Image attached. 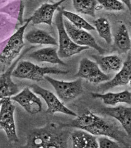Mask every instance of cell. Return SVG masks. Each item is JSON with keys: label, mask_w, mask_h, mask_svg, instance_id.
Returning <instances> with one entry per match:
<instances>
[{"label": "cell", "mask_w": 131, "mask_h": 148, "mask_svg": "<svg viewBox=\"0 0 131 148\" xmlns=\"http://www.w3.org/2000/svg\"><path fill=\"white\" fill-rule=\"evenodd\" d=\"M102 8L108 11L120 12L124 9V5L119 0H96Z\"/></svg>", "instance_id": "obj_27"}, {"label": "cell", "mask_w": 131, "mask_h": 148, "mask_svg": "<svg viewBox=\"0 0 131 148\" xmlns=\"http://www.w3.org/2000/svg\"><path fill=\"white\" fill-rule=\"evenodd\" d=\"M60 124L66 127L85 130L94 136L108 137L126 147L130 145L128 140L129 136L126 133L114 123L95 114L93 111L86 110L71 121Z\"/></svg>", "instance_id": "obj_1"}, {"label": "cell", "mask_w": 131, "mask_h": 148, "mask_svg": "<svg viewBox=\"0 0 131 148\" xmlns=\"http://www.w3.org/2000/svg\"><path fill=\"white\" fill-rule=\"evenodd\" d=\"M99 112L118 120L129 137L131 134V108L120 106L107 107L99 110Z\"/></svg>", "instance_id": "obj_13"}, {"label": "cell", "mask_w": 131, "mask_h": 148, "mask_svg": "<svg viewBox=\"0 0 131 148\" xmlns=\"http://www.w3.org/2000/svg\"><path fill=\"white\" fill-rule=\"evenodd\" d=\"M22 57L14 61L4 73L0 74V99L10 98L18 93V86L12 80V73Z\"/></svg>", "instance_id": "obj_15"}, {"label": "cell", "mask_w": 131, "mask_h": 148, "mask_svg": "<svg viewBox=\"0 0 131 148\" xmlns=\"http://www.w3.org/2000/svg\"><path fill=\"white\" fill-rule=\"evenodd\" d=\"M3 102V99H0V108H1V106H2V104Z\"/></svg>", "instance_id": "obj_32"}, {"label": "cell", "mask_w": 131, "mask_h": 148, "mask_svg": "<svg viewBox=\"0 0 131 148\" xmlns=\"http://www.w3.org/2000/svg\"><path fill=\"white\" fill-rule=\"evenodd\" d=\"M15 110L16 106L12 103L10 98L3 99L0 108V127L4 131L7 139L12 143L19 141L14 118Z\"/></svg>", "instance_id": "obj_7"}, {"label": "cell", "mask_w": 131, "mask_h": 148, "mask_svg": "<svg viewBox=\"0 0 131 148\" xmlns=\"http://www.w3.org/2000/svg\"><path fill=\"white\" fill-rule=\"evenodd\" d=\"M92 98L100 99L105 104L115 106L119 103L131 104V93L130 91L124 90L119 92H107L105 94L94 92L91 94Z\"/></svg>", "instance_id": "obj_19"}, {"label": "cell", "mask_w": 131, "mask_h": 148, "mask_svg": "<svg viewBox=\"0 0 131 148\" xmlns=\"http://www.w3.org/2000/svg\"><path fill=\"white\" fill-rule=\"evenodd\" d=\"M107 136H101L97 138L98 148H121L122 146L118 142L113 140Z\"/></svg>", "instance_id": "obj_28"}, {"label": "cell", "mask_w": 131, "mask_h": 148, "mask_svg": "<svg viewBox=\"0 0 131 148\" xmlns=\"http://www.w3.org/2000/svg\"><path fill=\"white\" fill-rule=\"evenodd\" d=\"M24 5L22 1H14L0 8V12L16 18L22 23Z\"/></svg>", "instance_id": "obj_24"}, {"label": "cell", "mask_w": 131, "mask_h": 148, "mask_svg": "<svg viewBox=\"0 0 131 148\" xmlns=\"http://www.w3.org/2000/svg\"><path fill=\"white\" fill-rule=\"evenodd\" d=\"M102 72L105 74L118 72L122 67V61L117 55L92 56Z\"/></svg>", "instance_id": "obj_18"}, {"label": "cell", "mask_w": 131, "mask_h": 148, "mask_svg": "<svg viewBox=\"0 0 131 148\" xmlns=\"http://www.w3.org/2000/svg\"><path fill=\"white\" fill-rule=\"evenodd\" d=\"M9 0H0V5H1L3 4L6 2H7V1H8Z\"/></svg>", "instance_id": "obj_31"}, {"label": "cell", "mask_w": 131, "mask_h": 148, "mask_svg": "<svg viewBox=\"0 0 131 148\" xmlns=\"http://www.w3.org/2000/svg\"><path fill=\"white\" fill-rule=\"evenodd\" d=\"M3 72V70H2V69H0V74H1V73H2V72Z\"/></svg>", "instance_id": "obj_33"}, {"label": "cell", "mask_w": 131, "mask_h": 148, "mask_svg": "<svg viewBox=\"0 0 131 148\" xmlns=\"http://www.w3.org/2000/svg\"><path fill=\"white\" fill-rule=\"evenodd\" d=\"M122 3L124 4L127 6L129 10H131V0H119Z\"/></svg>", "instance_id": "obj_30"}, {"label": "cell", "mask_w": 131, "mask_h": 148, "mask_svg": "<svg viewBox=\"0 0 131 148\" xmlns=\"http://www.w3.org/2000/svg\"><path fill=\"white\" fill-rule=\"evenodd\" d=\"M62 13L63 17H64L72 25L77 28L89 31L95 29L93 26L91 25L90 23H88L87 21L77 14L67 10H62Z\"/></svg>", "instance_id": "obj_25"}, {"label": "cell", "mask_w": 131, "mask_h": 148, "mask_svg": "<svg viewBox=\"0 0 131 148\" xmlns=\"http://www.w3.org/2000/svg\"><path fill=\"white\" fill-rule=\"evenodd\" d=\"M75 76L93 83H101L110 79V76L102 72L96 63L87 58L81 60Z\"/></svg>", "instance_id": "obj_10"}, {"label": "cell", "mask_w": 131, "mask_h": 148, "mask_svg": "<svg viewBox=\"0 0 131 148\" xmlns=\"http://www.w3.org/2000/svg\"><path fill=\"white\" fill-rule=\"evenodd\" d=\"M44 79L53 86L59 99L64 103L75 99L83 92V81L80 78L74 81H64L46 75Z\"/></svg>", "instance_id": "obj_6"}, {"label": "cell", "mask_w": 131, "mask_h": 148, "mask_svg": "<svg viewBox=\"0 0 131 148\" xmlns=\"http://www.w3.org/2000/svg\"><path fill=\"white\" fill-rule=\"evenodd\" d=\"M28 57L38 62L49 63L54 64L66 66L67 64L58 55L56 48L48 47L34 51L28 55Z\"/></svg>", "instance_id": "obj_16"}, {"label": "cell", "mask_w": 131, "mask_h": 148, "mask_svg": "<svg viewBox=\"0 0 131 148\" xmlns=\"http://www.w3.org/2000/svg\"><path fill=\"white\" fill-rule=\"evenodd\" d=\"M10 99L17 102L30 114H36L42 111L41 100L29 87L24 88L21 92L10 97Z\"/></svg>", "instance_id": "obj_11"}, {"label": "cell", "mask_w": 131, "mask_h": 148, "mask_svg": "<svg viewBox=\"0 0 131 148\" xmlns=\"http://www.w3.org/2000/svg\"><path fill=\"white\" fill-rule=\"evenodd\" d=\"M60 124L49 123L43 127L30 131L25 148H66L69 133Z\"/></svg>", "instance_id": "obj_2"}, {"label": "cell", "mask_w": 131, "mask_h": 148, "mask_svg": "<svg viewBox=\"0 0 131 148\" xmlns=\"http://www.w3.org/2000/svg\"><path fill=\"white\" fill-rule=\"evenodd\" d=\"M55 1H58V0H55ZM58 1H60V0H58Z\"/></svg>", "instance_id": "obj_34"}, {"label": "cell", "mask_w": 131, "mask_h": 148, "mask_svg": "<svg viewBox=\"0 0 131 148\" xmlns=\"http://www.w3.org/2000/svg\"><path fill=\"white\" fill-rule=\"evenodd\" d=\"M7 38L3 40H2V41H0V55L2 53L6 45L7 42Z\"/></svg>", "instance_id": "obj_29"}, {"label": "cell", "mask_w": 131, "mask_h": 148, "mask_svg": "<svg viewBox=\"0 0 131 148\" xmlns=\"http://www.w3.org/2000/svg\"><path fill=\"white\" fill-rule=\"evenodd\" d=\"M95 29L97 30L99 37L110 45L112 42V36L110 24L107 18L100 17L94 22Z\"/></svg>", "instance_id": "obj_22"}, {"label": "cell", "mask_w": 131, "mask_h": 148, "mask_svg": "<svg viewBox=\"0 0 131 148\" xmlns=\"http://www.w3.org/2000/svg\"><path fill=\"white\" fill-rule=\"evenodd\" d=\"M73 148H97L98 145L96 136L83 130H75L71 134Z\"/></svg>", "instance_id": "obj_17"}, {"label": "cell", "mask_w": 131, "mask_h": 148, "mask_svg": "<svg viewBox=\"0 0 131 148\" xmlns=\"http://www.w3.org/2000/svg\"><path fill=\"white\" fill-rule=\"evenodd\" d=\"M15 27L6 14L0 12V40L8 38Z\"/></svg>", "instance_id": "obj_26"}, {"label": "cell", "mask_w": 131, "mask_h": 148, "mask_svg": "<svg viewBox=\"0 0 131 148\" xmlns=\"http://www.w3.org/2000/svg\"><path fill=\"white\" fill-rule=\"evenodd\" d=\"M115 48L120 53H126L131 49V39L126 26L120 25L114 36Z\"/></svg>", "instance_id": "obj_21"}, {"label": "cell", "mask_w": 131, "mask_h": 148, "mask_svg": "<svg viewBox=\"0 0 131 148\" xmlns=\"http://www.w3.org/2000/svg\"><path fill=\"white\" fill-rule=\"evenodd\" d=\"M131 55L129 53L127 59L124 61L121 69L118 71L115 77L106 81L105 83L100 84L98 90L102 92L113 88L120 86H127L130 84L131 75Z\"/></svg>", "instance_id": "obj_12"}, {"label": "cell", "mask_w": 131, "mask_h": 148, "mask_svg": "<svg viewBox=\"0 0 131 148\" xmlns=\"http://www.w3.org/2000/svg\"><path fill=\"white\" fill-rule=\"evenodd\" d=\"M29 88L36 94L39 95L46 102L47 106V113L50 114L60 113L74 117L78 116L73 111L68 108L59 98L50 90L36 84L31 85L29 86Z\"/></svg>", "instance_id": "obj_8"}, {"label": "cell", "mask_w": 131, "mask_h": 148, "mask_svg": "<svg viewBox=\"0 0 131 148\" xmlns=\"http://www.w3.org/2000/svg\"><path fill=\"white\" fill-rule=\"evenodd\" d=\"M30 18L25 24L19 28L16 32L7 38V43L2 53L0 55V63L4 68L10 66L18 57L23 49L24 43V32L28 25L30 22Z\"/></svg>", "instance_id": "obj_4"}, {"label": "cell", "mask_w": 131, "mask_h": 148, "mask_svg": "<svg viewBox=\"0 0 131 148\" xmlns=\"http://www.w3.org/2000/svg\"><path fill=\"white\" fill-rule=\"evenodd\" d=\"M69 73L56 67H42L29 61H20L13 70L12 77L39 82L48 74L67 75Z\"/></svg>", "instance_id": "obj_3"}, {"label": "cell", "mask_w": 131, "mask_h": 148, "mask_svg": "<svg viewBox=\"0 0 131 148\" xmlns=\"http://www.w3.org/2000/svg\"><path fill=\"white\" fill-rule=\"evenodd\" d=\"M24 39L30 44L58 45L56 40L48 32L37 28L30 30L26 33L24 35Z\"/></svg>", "instance_id": "obj_20"}, {"label": "cell", "mask_w": 131, "mask_h": 148, "mask_svg": "<svg viewBox=\"0 0 131 148\" xmlns=\"http://www.w3.org/2000/svg\"><path fill=\"white\" fill-rule=\"evenodd\" d=\"M72 4L76 12L94 17L98 4L96 0H72Z\"/></svg>", "instance_id": "obj_23"}, {"label": "cell", "mask_w": 131, "mask_h": 148, "mask_svg": "<svg viewBox=\"0 0 131 148\" xmlns=\"http://www.w3.org/2000/svg\"><path fill=\"white\" fill-rule=\"evenodd\" d=\"M63 22L66 32L75 44L94 49L101 55L106 53V50L99 46L94 38L87 30L76 27L66 18H64Z\"/></svg>", "instance_id": "obj_9"}, {"label": "cell", "mask_w": 131, "mask_h": 148, "mask_svg": "<svg viewBox=\"0 0 131 148\" xmlns=\"http://www.w3.org/2000/svg\"><path fill=\"white\" fill-rule=\"evenodd\" d=\"M63 20L62 10L59 11L55 18V24L58 34V53L60 58H69L90 49L87 46L78 45L72 40L65 30Z\"/></svg>", "instance_id": "obj_5"}, {"label": "cell", "mask_w": 131, "mask_h": 148, "mask_svg": "<svg viewBox=\"0 0 131 148\" xmlns=\"http://www.w3.org/2000/svg\"><path fill=\"white\" fill-rule=\"evenodd\" d=\"M0 41H1V40H0Z\"/></svg>", "instance_id": "obj_35"}, {"label": "cell", "mask_w": 131, "mask_h": 148, "mask_svg": "<svg viewBox=\"0 0 131 148\" xmlns=\"http://www.w3.org/2000/svg\"><path fill=\"white\" fill-rule=\"evenodd\" d=\"M66 1L67 0H60L53 4L44 3L41 5L30 17V22L33 25L46 24L48 25L52 26L55 11Z\"/></svg>", "instance_id": "obj_14"}]
</instances>
